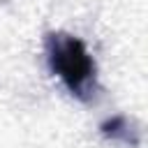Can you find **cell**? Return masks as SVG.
I'll use <instances>...</instances> for the list:
<instances>
[{
  "instance_id": "1",
  "label": "cell",
  "mask_w": 148,
  "mask_h": 148,
  "mask_svg": "<svg viewBox=\"0 0 148 148\" xmlns=\"http://www.w3.org/2000/svg\"><path fill=\"white\" fill-rule=\"evenodd\" d=\"M44 53L49 69L62 81V86L69 90L72 97L79 102L95 99L99 86H97V65L86 44L69 35V32H46L44 37Z\"/></svg>"
},
{
  "instance_id": "2",
  "label": "cell",
  "mask_w": 148,
  "mask_h": 148,
  "mask_svg": "<svg viewBox=\"0 0 148 148\" xmlns=\"http://www.w3.org/2000/svg\"><path fill=\"white\" fill-rule=\"evenodd\" d=\"M99 132L106 136V139H111V141H123V143H136L130 134H132V130H130V123H127V118L125 116H113V118H109V120H104L102 125H99Z\"/></svg>"
}]
</instances>
